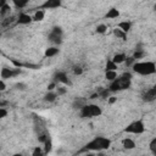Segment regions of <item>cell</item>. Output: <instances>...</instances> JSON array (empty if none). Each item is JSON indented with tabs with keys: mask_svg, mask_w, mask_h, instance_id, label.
Listing matches in <instances>:
<instances>
[{
	"mask_svg": "<svg viewBox=\"0 0 156 156\" xmlns=\"http://www.w3.org/2000/svg\"><path fill=\"white\" fill-rule=\"evenodd\" d=\"M132 69L140 76H150L156 72V65L154 61H135L132 65Z\"/></svg>",
	"mask_w": 156,
	"mask_h": 156,
	"instance_id": "6da1fadb",
	"label": "cell"
},
{
	"mask_svg": "<svg viewBox=\"0 0 156 156\" xmlns=\"http://www.w3.org/2000/svg\"><path fill=\"white\" fill-rule=\"evenodd\" d=\"M111 145V140L105 138V136H96L93 140H90L87 144V149L90 151H104L106 149H108Z\"/></svg>",
	"mask_w": 156,
	"mask_h": 156,
	"instance_id": "7a4b0ae2",
	"label": "cell"
},
{
	"mask_svg": "<svg viewBox=\"0 0 156 156\" xmlns=\"http://www.w3.org/2000/svg\"><path fill=\"white\" fill-rule=\"evenodd\" d=\"M145 129H146V127H145L144 121L136 119V121H133L132 123H129L124 128V132L126 133H130V134H143L145 132Z\"/></svg>",
	"mask_w": 156,
	"mask_h": 156,
	"instance_id": "3957f363",
	"label": "cell"
},
{
	"mask_svg": "<svg viewBox=\"0 0 156 156\" xmlns=\"http://www.w3.org/2000/svg\"><path fill=\"white\" fill-rule=\"evenodd\" d=\"M62 35H63V30L61 27H52V29L50 30V34H49V40L55 45L57 46L58 44L62 43Z\"/></svg>",
	"mask_w": 156,
	"mask_h": 156,
	"instance_id": "277c9868",
	"label": "cell"
},
{
	"mask_svg": "<svg viewBox=\"0 0 156 156\" xmlns=\"http://www.w3.org/2000/svg\"><path fill=\"white\" fill-rule=\"evenodd\" d=\"M20 73H21V69H20V68H12V67L4 66V67L0 69V79L6 80V79H10V78L16 77V76L20 74Z\"/></svg>",
	"mask_w": 156,
	"mask_h": 156,
	"instance_id": "5b68a950",
	"label": "cell"
},
{
	"mask_svg": "<svg viewBox=\"0 0 156 156\" xmlns=\"http://www.w3.org/2000/svg\"><path fill=\"white\" fill-rule=\"evenodd\" d=\"M33 22V18H32V15L28 13V12H20V15L17 16V23L18 24H22V26H27V24H30Z\"/></svg>",
	"mask_w": 156,
	"mask_h": 156,
	"instance_id": "8992f818",
	"label": "cell"
},
{
	"mask_svg": "<svg viewBox=\"0 0 156 156\" xmlns=\"http://www.w3.org/2000/svg\"><path fill=\"white\" fill-rule=\"evenodd\" d=\"M61 5H62L61 0H45L40 5V9H43V10H52V9L60 7Z\"/></svg>",
	"mask_w": 156,
	"mask_h": 156,
	"instance_id": "52a82bcc",
	"label": "cell"
},
{
	"mask_svg": "<svg viewBox=\"0 0 156 156\" xmlns=\"http://www.w3.org/2000/svg\"><path fill=\"white\" fill-rule=\"evenodd\" d=\"M156 98V88H149L146 89V91L143 94V100L146 102H151L154 101Z\"/></svg>",
	"mask_w": 156,
	"mask_h": 156,
	"instance_id": "ba28073f",
	"label": "cell"
},
{
	"mask_svg": "<svg viewBox=\"0 0 156 156\" xmlns=\"http://www.w3.org/2000/svg\"><path fill=\"white\" fill-rule=\"evenodd\" d=\"M119 16H121V12H119V10L117 7H111L105 13V18H107V20H116Z\"/></svg>",
	"mask_w": 156,
	"mask_h": 156,
	"instance_id": "9c48e42d",
	"label": "cell"
},
{
	"mask_svg": "<svg viewBox=\"0 0 156 156\" xmlns=\"http://www.w3.org/2000/svg\"><path fill=\"white\" fill-rule=\"evenodd\" d=\"M122 146H123V149H126V150H133V149L136 147V143H135V140L132 139V138H124V139L122 140Z\"/></svg>",
	"mask_w": 156,
	"mask_h": 156,
	"instance_id": "30bf717a",
	"label": "cell"
},
{
	"mask_svg": "<svg viewBox=\"0 0 156 156\" xmlns=\"http://www.w3.org/2000/svg\"><path fill=\"white\" fill-rule=\"evenodd\" d=\"M32 18H33V22H41V21H44V18H45V10L39 7L38 10L34 11V13L32 15Z\"/></svg>",
	"mask_w": 156,
	"mask_h": 156,
	"instance_id": "8fae6325",
	"label": "cell"
},
{
	"mask_svg": "<svg viewBox=\"0 0 156 156\" xmlns=\"http://www.w3.org/2000/svg\"><path fill=\"white\" fill-rule=\"evenodd\" d=\"M116 28H118V29H121L123 33H128L130 29H132V23L129 22V21H119L118 23H117V27Z\"/></svg>",
	"mask_w": 156,
	"mask_h": 156,
	"instance_id": "7c38bea8",
	"label": "cell"
},
{
	"mask_svg": "<svg viewBox=\"0 0 156 156\" xmlns=\"http://www.w3.org/2000/svg\"><path fill=\"white\" fill-rule=\"evenodd\" d=\"M58 52H60V49H58V46H55V45H52V46H49V48H46V49H45V51H44V56L50 58V57H54V56H56Z\"/></svg>",
	"mask_w": 156,
	"mask_h": 156,
	"instance_id": "4fadbf2b",
	"label": "cell"
},
{
	"mask_svg": "<svg viewBox=\"0 0 156 156\" xmlns=\"http://www.w3.org/2000/svg\"><path fill=\"white\" fill-rule=\"evenodd\" d=\"M126 60H127V55H126L124 52H117V54H115V55L112 56V58H111V61L115 62L117 66L121 65V63H123V62H126Z\"/></svg>",
	"mask_w": 156,
	"mask_h": 156,
	"instance_id": "5bb4252c",
	"label": "cell"
},
{
	"mask_svg": "<svg viewBox=\"0 0 156 156\" xmlns=\"http://www.w3.org/2000/svg\"><path fill=\"white\" fill-rule=\"evenodd\" d=\"M55 83L56 82H58V83H62V84H69V79H68V77H67V74L65 73V72H57L56 74H55V80H54Z\"/></svg>",
	"mask_w": 156,
	"mask_h": 156,
	"instance_id": "9a60e30c",
	"label": "cell"
},
{
	"mask_svg": "<svg viewBox=\"0 0 156 156\" xmlns=\"http://www.w3.org/2000/svg\"><path fill=\"white\" fill-rule=\"evenodd\" d=\"M79 116L82 118H91V113H90V106L89 104H85L84 106H82L79 110Z\"/></svg>",
	"mask_w": 156,
	"mask_h": 156,
	"instance_id": "2e32d148",
	"label": "cell"
},
{
	"mask_svg": "<svg viewBox=\"0 0 156 156\" xmlns=\"http://www.w3.org/2000/svg\"><path fill=\"white\" fill-rule=\"evenodd\" d=\"M89 106H90L91 118H93V117H99V116L102 115V108H101L99 105H96V104H89Z\"/></svg>",
	"mask_w": 156,
	"mask_h": 156,
	"instance_id": "e0dca14e",
	"label": "cell"
},
{
	"mask_svg": "<svg viewBox=\"0 0 156 156\" xmlns=\"http://www.w3.org/2000/svg\"><path fill=\"white\" fill-rule=\"evenodd\" d=\"M56 99H57V94H56L55 91H48V93L43 96V100H44L45 102H49V104L55 102Z\"/></svg>",
	"mask_w": 156,
	"mask_h": 156,
	"instance_id": "ac0fdd59",
	"label": "cell"
},
{
	"mask_svg": "<svg viewBox=\"0 0 156 156\" xmlns=\"http://www.w3.org/2000/svg\"><path fill=\"white\" fill-rule=\"evenodd\" d=\"M104 77H105L106 80H108L111 83V82H113V80L117 79L118 73H117V71H105V76Z\"/></svg>",
	"mask_w": 156,
	"mask_h": 156,
	"instance_id": "d6986e66",
	"label": "cell"
},
{
	"mask_svg": "<svg viewBox=\"0 0 156 156\" xmlns=\"http://www.w3.org/2000/svg\"><path fill=\"white\" fill-rule=\"evenodd\" d=\"M10 11H11V5L6 1V2L0 7V15L4 17V16H6V15H9V13H10Z\"/></svg>",
	"mask_w": 156,
	"mask_h": 156,
	"instance_id": "ffe728a7",
	"label": "cell"
},
{
	"mask_svg": "<svg viewBox=\"0 0 156 156\" xmlns=\"http://www.w3.org/2000/svg\"><path fill=\"white\" fill-rule=\"evenodd\" d=\"M112 33H113V35L117 38V39H122V40H126V38H127V34L126 33H123L121 29H118V28H115V29H112Z\"/></svg>",
	"mask_w": 156,
	"mask_h": 156,
	"instance_id": "44dd1931",
	"label": "cell"
},
{
	"mask_svg": "<svg viewBox=\"0 0 156 156\" xmlns=\"http://www.w3.org/2000/svg\"><path fill=\"white\" fill-rule=\"evenodd\" d=\"M95 32L98 34H105L107 32V26L105 23H99L96 27H95Z\"/></svg>",
	"mask_w": 156,
	"mask_h": 156,
	"instance_id": "7402d4cb",
	"label": "cell"
},
{
	"mask_svg": "<svg viewBox=\"0 0 156 156\" xmlns=\"http://www.w3.org/2000/svg\"><path fill=\"white\" fill-rule=\"evenodd\" d=\"M11 4L13 5V6H16L17 9H24L26 6H28V1H17V0H12L11 1Z\"/></svg>",
	"mask_w": 156,
	"mask_h": 156,
	"instance_id": "603a6c76",
	"label": "cell"
},
{
	"mask_svg": "<svg viewBox=\"0 0 156 156\" xmlns=\"http://www.w3.org/2000/svg\"><path fill=\"white\" fill-rule=\"evenodd\" d=\"M117 68H118V66H117L115 62H112L111 60H108V61L106 62L105 71H117Z\"/></svg>",
	"mask_w": 156,
	"mask_h": 156,
	"instance_id": "cb8c5ba5",
	"label": "cell"
},
{
	"mask_svg": "<svg viewBox=\"0 0 156 156\" xmlns=\"http://www.w3.org/2000/svg\"><path fill=\"white\" fill-rule=\"evenodd\" d=\"M32 156H45V152L40 146H35L32 150Z\"/></svg>",
	"mask_w": 156,
	"mask_h": 156,
	"instance_id": "d4e9b609",
	"label": "cell"
},
{
	"mask_svg": "<svg viewBox=\"0 0 156 156\" xmlns=\"http://www.w3.org/2000/svg\"><path fill=\"white\" fill-rule=\"evenodd\" d=\"M144 55H145L144 50H135V51H134V54H133V56H132V58H133L134 61H136V60L143 58V57H144Z\"/></svg>",
	"mask_w": 156,
	"mask_h": 156,
	"instance_id": "484cf974",
	"label": "cell"
},
{
	"mask_svg": "<svg viewBox=\"0 0 156 156\" xmlns=\"http://www.w3.org/2000/svg\"><path fill=\"white\" fill-rule=\"evenodd\" d=\"M84 105H85V100H84V99H76L74 102H73V107H74V108H78V110H79L82 106H84Z\"/></svg>",
	"mask_w": 156,
	"mask_h": 156,
	"instance_id": "4316f807",
	"label": "cell"
},
{
	"mask_svg": "<svg viewBox=\"0 0 156 156\" xmlns=\"http://www.w3.org/2000/svg\"><path fill=\"white\" fill-rule=\"evenodd\" d=\"M55 93L57 94V96H60V95H65V94L67 93V88H66V87H56Z\"/></svg>",
	"mask_w": 156,
	"mask_h": 156,
	"instance_id": "83f0119b",
	"label": "cell"
},
{
	"mask_svg": "<svg viewBox=\"0 0 156 156\" xmlns=\"http://www.w3.org/2000/svg\"><path fill=\"white\" fill-rule=\"evenodd\" d=\"M149 150H150L152 154L156 152V138H152L151 141L149 143Z\"/></svg>",
	"mask_w": 156,
	"mask_h": 156,
	"instance_id": "f1b7e54d",
	"label": "cell"
},
{
	"mask_svg": "<svg viewBox=\"0 0 156 156\" xmlns=\"http://www.w3.org/2000/svg\"><path fill=\"white\" fill-rule=\"evenodd\" d=\"M72 71H73V73L76 74V76H80V74H83V67L82 66H73V68H72Z\"/></svg>",
	"mask_w": 156,
	"mask_h": 156,
	"instance_id": "f546056e",
	"label": "cell"
},
{
	"mask_svg": "<svg viewBox=\"0 0 156 156\" xmlns=\"http://www.w3.org/2000/svg\"><path fill=\"white\" fill-rule=\"evenodd\" d=\"M16 89L17 90H26L27 89V84L26 83H22V82L21 83H17L16 84Z\"/></svg>",
	"mask_w": 156,
	"mask_h": 156,
	"instance_id": "4dcf8cb0",
	"label": "cell"
},
{
	"mask_svg": "<svg viewBox=\"0 0 156 156\" xmlns=\"http://www.w3.org/2000/svg\"><path fill=\"white\" fill-rule=\"evenodd\" d=\"M7 113H9V111H7L5 107H1V106H0V119L4 118V117H6Z\"/></svg>",
	"mask_w": 156,
	"mask_h": 156,
	"instance_id": "1f68e13d",
	"label": "cell"
},
{
	"mask_svg": "<svg viewBox=\"0 0 156 156\" xmlns=\"http://www.w3.org/2000/svg\"><path fill=\"white\" fill-rule=\"evenodd\" d=\"M56 83L55 82H51L49 85H48V91H55V89H56Z\"/></svg>",
	"mask_w": 156,
	"mask_h": 156,
	"instance_id": "d6a6232c",
	"label": "cell"
},
{
	"mask_svg": "<svg viewBox=\"0 0 156 156\" xmlns=\"http://www.w3.org/2000/svg\"><path fill=\"white\" fill-rule=\"evenodd\" d=\"M5 90H6V83H5V80L0 79V93H2Z\"/></svg>",
	"mask_w": 156,
	"mask_h": 156,
	"instance_id": "836d02e7",
	"label": "cell"
},
{
	"mask_svg": "<svg viewBox=\"0 0 156 156\" xmlns=\"http://www.w3.org/2000/svg\"><path fill=\"white\" fill-rule=\"evenodd\" d=\"M116 101H117V98H116V96H108V98H107V102H108L110 105L115 104Z\"/></svg>",
	"mask_w": 156,
	"mask_h": 156,
	"instance_id": "e575fe53",
	"label": "cell"
},
{
	"mask_svg": "<svg viewBox=\"0 0 156 156\" xmlns=\"http://www.w3.org/2000/svg\"><path fill=\"white\" fill-rule=\"evenodd\" d=\"M95 156H106V154L104 151H96L95 152Z\"/></svg>",
	"mask_w": 156,
	"mask_h": 156,
	"instance_id": "d590c367",
	"label": "cell"
},
{
	"mask_svg": "<svg viewBox=\"0 0 156 156\" xmlns=\"http://www.w3.org/2000/svg\"><path fill=\"white\" fill-rule=\"evenodd\" d=\"M84 156H95V154L94 152H87Z\"/></svg>",
	"mask_w": 156,
	"mask_h": 156,
	"instance_id": "8d00e7d4",
	"label": "cell"
},
{
	"mask_svg": "<svg viewBox=\"0 0 156 156\" xmlns=\"http://www.w3.org/2000/svg\"><path fill=\"white\" fill-rule=\"evenodd\" d=\"M12 156H24L23 154H21V152H16V154H13Z\"/></svg>",
	"mask_w": 156,
	"mask_h": 156,
	"instance_id": "74e56055",
	"label": "cell"
},
{
	"mask_svg": "<svg viewBox=\"0 0 156 156\" xmlns=\"http://www.w3.org/2000/svg\"><path fill=\"white\" fill-rule=\"evenodd\" d=\"M0 37H1V33H0Z\"/></svg>",
	"mask_w": 156,
	"mask_h": 156,
	"instance_id": "f35d334b",
	"label": "cell"
}]
</instances>
